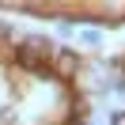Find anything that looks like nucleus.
Wrapping results in <instances>:
<instances>
[{
    "instance_id": "f257e3e1",
    "label": "nucleus",
    "mask_w": 125,
    "mask_h": 125,
    "mask_svg": "<svg viewBox=\"0 0 125 125\" xmlns=\"http://www.w3.org/2000/svg\"><path fill=\"white\" fill-rule=\"evenodd\" d=\"M80 64H83V57H80L72 46L53 49V57H49V72H53L57 80H72V76L80 72Z\"/></svg>"
},
{
    "instance_id": "f03ea898",
    "label": "nucleus",
    "mask_w": 125,
    "mask_h": 125,
    "mask_svg": "<svg viewBox=\"0 0 125 125\" xmlns=\"http://www.w3.org/2000/svg\"><path fill=\"white\" fill-rule=\"evenodd\" d=\"M80 42H83V46H91V49H95V46H99V42H102V34H99V31H91V27H87V31H80Z\"/></svg>"
},
{
    "instance_id": "7ed1b4c3",
    "label": "nucleus",
    "mask_w": 125,
    "mask_h": 125,
    "mask_svg": "<svg viewBox=\"0 0 125 125\" xmlns=\"http://www.w3.org/2000/svg\"><path fill=\"white\" fill-rule=\"evenodd\" d=\"M72 31H76V23H72V19H61V23H57V34H61V38H68Z\"/></svg>"
},
{
    "instance_id": "20e7f679",
    "label": "nucleus",
    "mask_w": 125,
    "mask_h": 125,
    "mask_svg": "<svg viewBox=\"0 0 125 125\" xmlns=\"http://www.w3.org/2000/svg\"><path fill=\"white\" fill-rule=\"evenodd\" d=\"M110 125H125V110H114L110 114Z\"/></svg>"
},
{
    "instance_id": "39448f33",
    "label": "nucleus",
    "mask_w": 125,
    "mask_h": 125,
    "mask_svg": "<svg viewBox=\"0 0 125 125\" xmlns=\"http://www.w3.org/2000/svg\"><path fill=\"white\" fill-rule=\"evenodd\" d=\"M0 125H11V110L8 106H0Z\"/></svg>"
}]
</instances>
